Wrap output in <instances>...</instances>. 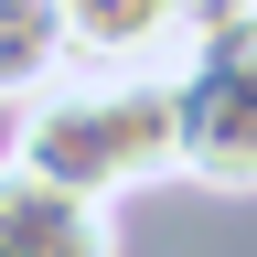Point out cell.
Returning a JSON list of instances; mask_svg holds the SVG:
<instances>
[{"label": "cell", "instance_id": "obj_4", "mask_svg": "<svg viewBox=\"0 0 257 257\" xmlns=\"http://www.w3.org/2000/svg\"><path fill=\"white\" fill-rule=\"evenodd\" d=\"M0 257H118L107 204H86V193L22 172V161L0 150Z\"/></svg>", "mask_w": 257, "mask_h": 257}, {"label": "cell", "instance_id": "obj_3", "mask_svg": "<svg viewBox=\"0 0 257 257\" xmlns=\"http://www.w3.org/2000/svg\"><path fill=\"white\" fill-rule=\"evenodd\" d=\"M64 54L86 75H172L182 64V11L172 0H54Z\"/></svg>", "mask_w": 257, "mask_h": 257}, {"label": "cell", "instance_id": "obj_6", "mask_svg": "<svg viewBox=\"0 0 257 257\" xmlns=\"http://www.w3.org/2000/svg\"><path fill=\"white\" fill-rule=\"evenodd\" d=\"M172 11H182V43H193V32H214V22H246L257 0H172Z\"/></svg>", "mask_w": 257, "mask_h": 257}, {"label": "cell", "instance_id": "obj_5", "mask_svg": "<svg viewBox=\"0 0 257 257\" xmlns=\"http://www.w3.org/2000/svg\"><path fill=\"white\" fill-rule=\"evenodd\" d=\"M54 75H75V54H64V11H54V0H0V107L43 96Z\"/></svg>", "mask_w": 257, "mask_h": 257}, {"label": "cell", "instance_id": "obj_1", "mask_svg": "<svg viewBox=\"0 0 257 257\" xmlns=\"http://www.w3.org/2000/svg\"><path fill=\"white\" fill-rule=\"evenodd\" d=\"M11 161L43 172L86 204H118L140 182H172L182 172V107H172V75H54L43 96H22V128H11Z\"/></svg>", "mask_w": 257, "mask_h": 257}, {"label": "cell", "instance_id": "obj_2", "mask_svg": "<svg viewBox=\"0 0 257 257\" xmlns=\"http://www.w3.org/2000/svg\"><path fill=\"white\" fill-rule=\"evenodd\" d=\"M172 107H182V182L257 193V11L182 43Z\"/></svg>", "mask_w": 257, "mask_h": 257}]
</instances>
